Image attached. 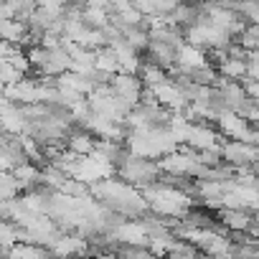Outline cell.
Returning a JSON list of instances; mask_svg holds the SVG:
<instances>
[{"mask_svg":"<svg viewBox=\"0 0 259 259\" xmlns=\"http://www.w3.org/2000/svg\"><path fill=\"white\" fill-rule=\"evenodd\" d=\"M114 176L135 188H145L160 178V168H158V160H148V158H138L127 153L114 165Z\"/></svg>","mask_w":259,"mask_h":259,"instance_id":"obj_1","label":"cell"},{"mask_svg":"<svg viewBox=\"0 0 259 259\" xmlns=\"http://www.w3.org/2000/svg\"><path fill=\"white\" fill-rule=\"evenodd\" d=\"M213 127H216V133L224 140H239V143H246V145H259V130H256V124L246 122L236 112H229V109L221 112L213 119Z\"/></svg>","mask_w":259,"mask_h":259,"instance_id":"obj_2","label":"cell"},{"mask_svg":"<svg viewBox=\"0 0 259 259\" xmlns=\"http://www.w3.org/2000/svg\"><path fill=\"white\" fill-rule=\"evenodd\" d=\"M109 176H114V165L107 158L97 155V153L81 155L76 160V165H74V173H71V178L79 181V183H84V186H92L97 181H104Z\"/></svg>","mask_w":259,"mask_h":259,"instance_id":"obj_3","label":"cell"},{"mask_svg":"<svg viewBox=\"0 0 259 259\" xmlns=\"http://www.w3.org/2000/svg\"><path fill=\"white\" fill-rule=\"evenodd\" d=\"M219 150H221V160L226 165L256 170L259 145H246V143H239V140H221L219 143Z\"/></svg>","mask_w":259,"mask_h":259,"instance_id":"obj_4","label":"cell"},{"mask_svg":"<svg viewBox=\"0 0 259 259\" xmlns=\"http://www.w3.org/2000/svg\"><path fill=\"white\" fill-rule=\"evenodd\" d=\"M51 259H84L89 256V241L79 236L76 231H64L51 246H49Z\"/></svg>","mask_w":259,"mask_h":259,"instance_id":"obj_5","label":"cell"},{"mask_svg":"<svg viewBox=\"0 0 259 259\" xmlns=\"http://www.w3.org/2000/svg\"><path fill=\"white\" fill-rule=\"evenodd\" d=\"M109 89H112V94L124 104V107H130V109H135L138 104H140V97H143V81L138 79V74H114L112 76V81H109Z\"/></svg>","mask_w":259,"mask_h":259,"instance_id":"obj_6","label":"cell"},{"mask_svg":"<svg viewBox=\"0 0 259 259\" xmlns=\"http://www.w3.org/2000/svg\"><path fill=\"white\" fill-rule=\"evenodd\" d=\"M112 244H122V246H148V229L140 219H122L112 231H109Z\"/></svg>","mask_w":259,"mask_h":259,"instance_id":"obj_7","label":"cell"},{"mask_svg":"<svg viewBox=\"0 0 259 259\" xmlns=\"http://www.w3.org/2000/svg\"><path fill=\"white\" fill-rule=\"evenodd\" d=\"M224 138L216 133L213 122H188V130H186V138H183V145H188L191 150H208V148H216Z\"/></svg>","mask_w":259,"mask_h":259,"instance_id":"obj_8","label":"cell"},{"mask_svg":"<svg viewBox=\"0 0 259 259\" xmlns=\"http://www.w3.org/2000/svg\"><path fill=\"white\" fill-rule=\"evenodd\" d=\"M3 97H6L11 104H36V102H38V84H36V76L26 74V76L18 79L16 84L3 87Z\"/></svg>","mask_w":259,"mask_h":259,"instance_id":"obj_9","label":"cell"},{"mask_svg":"<svg viewBox=\"0 0 259 259\" xmlns=\"http://www.w3.org/2000/svg\"><path fill=\"white\" fill-rule=\"evenodd\" d=\"M150 92H153V97L158 99V104H163L168 112H183V109L188 107V102H186L183 92H181L170 79H165V81H160V84L150 87Z\"/></svg>","mask_w":259,"mask_h":259,"instance_id":"obj_10","label":"cell"},{"mask_svg":"<svg viewBox=\"0 0 259 259\" xmlns=\"http://www.w3.org/2000/svg\"><path fill=\"white\" fill-rule=\"evenodd\" d=\"M176 54H178V49H173L170 44H163V41H150L148 44V49H145V54H143V61H148V64H155V66H160V69H170V66H176Z\"/></svg>","mask_w":259,"mask_h":259,"instance_id":"obj_11","label":"cell"},{"mask_svg":"<svg viewBox=\"0 0 259 259\" xmlns=\"http://www.w3.org/2000/svg\"><path fill=\"white\" fill-rule=\"evenodd\" d=\"M69 69H71L69 51L66 49H49L46 51V59H44V64L38 69V74H44V76H61Z\"/></svg>","mask_w":259,"mask_h":259,"instance_id":"obj_12","label":"cell"},{"mask_svg":"<svg viewBox=\"0 0 259 259\" xmlns=\"http://www.w3.org/2000/svg\"><path fill=\"white\" fill-rule=\"evenodd\" d=\"M94 135H89L87 130H81V127H71L69 130V135H66V140H64V145H66V150H71L74 155H89L92 150H94Z\"/></svg>","mask_w":259,"mask_h":259,"instance_id":"obj_13","label":"cell"},{"mask_svg":"<svg viewBox=\"0 0 259 259\" xmlns=\"http://www.w3.org/2000/svg\"><path fill=\"white\" fill-rule=\"evenodd\" d=\"M11 176L16 178L21 193H26V191H36V188H38L41 168H36L33 163H21V165H16V168L11 170Z\"/></svg>","mask_w":259,"mask_h":259,"instance_id":"obj_14","label":"cell"},{"mask_svg":"<svg viewBox=\"0 0 259 259\" xmlns=\"http://www.w3.org/2000/svg\"><path fill=\"white\" fill-rule=\"evenodd\" d=\"M26 127V119L21 117L18 104H8L3 112H0V133H8V135H21Z\"/></svg>","mask_w":259,"mask_h":259,"instance_id":"obj_15","label":"cell"},{"mask_svg":"<svg viewBox=\"0 0 259 259\" xmlns=\"http://www.w3.org/2000/svg\"><path fill=\"white\" fill-rule=\"evenodd\" d=\"M26 31H28V26L16 21V18H0V41L21 46L26 38Z\"/></svg>","mask_w":259,"mask_h":259,"instance_id":"obj_16","label":"cell"},{"mask_svg":"<svg viewBox=\"0 0 259 259\" xmlns=\"http://www.w3.org/2000/svg\"><path fill=\"white\" fill-rule=\"evenodd\" d=\"M11 259H51L49 249L38 246V244H28V241H16L8 251Z\"/></svg>","mask_w":259,"mask_h":259,"instance_id":"obj_17","label":"cell"},{"mask_svg":"<svg viewBox=\"0 0 259 259\" xmlns=\"http://www.w3.org/2000/svg\"><path fill=\"white\" fill-rule=\"evenodd\" d=\"M138 79L143 81V87H155V84H160V81H165L168 79V74H165V69H160V66H155V64H148V61H143L140 64V69H138Z\"/></svg>","mask_w":259,"mask_h":259,"instance_id":"obj_18","label":"cell"},{"mask_svg":"<svg viewBox=\"0 0 259 259\" xmlns=\"http://www.w3.org/2000/svg\"><path fill=\"white\" fill-rule=\"evenodd\" d=\"M198 251H201V249H196L193 244H188V241H183V239L176 236V239L168 244L165 259H198Z\"/></svg>","mask_w":259,"mask_h":259,"instance_id":"obj_19","label":"cell"},{"mask_svg":"<svg viewBox=\"0 0 259 259\" xmlns=\"http://www.w3.org/2000/svg\"><path fill=\"white\" fill-rule=\"evenodd\" d=\"M122 41L133 49V51L145 54V49H148V44H150V36H148L145 28H124V31H122Z\"/></svg>","mask_w":259,"mask_h":259,"instance_id":"obj_20","label":"cell"},{"mask_svg":"<svg viewBox=\"0 0 259 259\" xmlns=\"http://www.w3.org/2000/svg\"><path fill=\"white\" fill-rule=\"evenodd\" d=\"M81 23H84V28H104L107 23H109V13L104 11V8H81Z\"/></svg>","mask_w":259,"mask_h":259,"instance_id":"obj_21","label":"cell"},{"mask_svg":"<svg viewBox=\"0 0 259 259\" xmlns=\"http://www.w3.org/2000/svg\"><path fill=\"white\" fill-rule=\"evenodd\" d=\"M94 69L99 71H107V74H119V64H117V56L104 46V49H97L94 51Z\"/></svg>","mask_w":259,"mask_h":259,"instance_id":"obj_22","label":"cell"},{"mask_svg":"<svg viewBox=\"0 0 259 259\" xmlns=\"http://www.w3.org/2000/svg\"><path fill=\"white\" fill-rule=\"evenodd\" d=\"M244 51H256L259 49V23L256 26H244V31L234 38Z\"/></svg>","mask_w":259,"mask_h":259,"instance_id":"obj_23","label":"cell"},{"mask_svg":"<svg viewBox=\"0 0 259 259\" xmlns=\"http://www.w3.org/2000/svg\"><path fill=\"white\" fill-rule=\"evenodd\" d=\"M8 6L13 11V18L21 23H28L31 13L36 11V0H8Z\"/></svg>","mask_w":259,"mask_h":259,"instance_id":"obj_24","label":"cell"},{"mask_svg":"<svg viewBox=\"0 0 259 259\" xmlns=\"http://www.w3.org/2000/svg\"><path fill=\"white\" fill-rule=\"evenodd\" d=\"M18 241V229L11 224V221H6V219H0V246H6V249H11L13 244Z\"/></svg>","mask_w":259,"mask_h":259,"instance_id":"obj_25","label":"cell"},{"mask_svg":"<svg viewBox=\"0 0 259 259\" xmlns=\"http://www.w3.org/2000/svg\"><path fill=\"white\" fill-rule=\"evenodd\" d=\"M23 76H26V74H21V71H18L13 64H8L6 59L0 61V81H3L6 87H8V84H16V81L23 79Z\"/></svg>","mask_w":259,"mask_h":259,"instance_id":"obj_26","label":"cell"},{"mask_svg":"<svg viewBox=\"0 0 259 259\" xmlns=\"http://www.w3.org/2000/svg\"><path fill=\"white\" fill-rule=\"evenodd\" d=\"M36 8L38 11H46V13H51V16H64V3H61V0H36Z\"/></svg>","mask_w":259,"mask_h":259,"instance_id":"obj_27","label":"cell"},{"mask_svg":"<svg viewBox=\"0 0 259 259\" xmlns=\"http://www.w3.org/2000/svg\"><path fill=\"white\" fill-rule=\"evenodd\" d=\"M239 84H241V92H244L249 99H259V81H256V79H246V76H244Z\"/></svg>","mask_w":259,"mask_h":259,"instance_id":"obj_28","label":"cell"},{"mask_svg":"<svg viewBox=\"0 0 259 259\" xmlns=\"http://www.w3.org/2000/svg\"><path fill=\"white\" fill-rule=\"evenodd\" d=\"M66 8H74V6H84V0H61Z\"/></svg>","mask_w":259,"mask_h":259,"instance_id":"obj_29","label":"cell"}]
</instances>
